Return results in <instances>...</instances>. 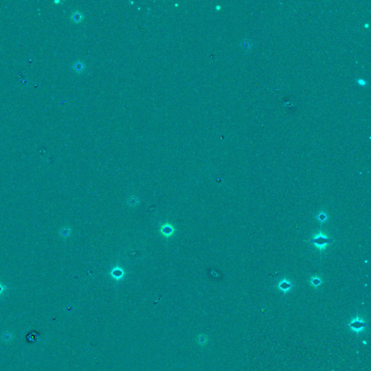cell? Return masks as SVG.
<instances>
[{
	"mask_svg": "<svg viewBox=\"0 0 371 371\" xmlns=\"http://www.w3.org/2000/svg\"><path fill=\"white\" fill-rule=\"evenodd\" d=\"M367 326V323H365L363 319H362L360 317L357 316L356 318H353L349 323V326L351 328V330L353 332L356 333L357 334L360 333L363 331L365 328Z\"/></svg>",
	"mask_w": 371,
	"mask_h": 371,
	"instance_id": "1",
	"label": "cell"
},
{
	"mask_svg": "<svg viewBox=\"0 0 371 371\" xmlns=\"http://www.w3.org/2000/svg\"><path fill=\"white\" fill-rule=\"evenodd\" d=\"M312 284H313L314 286H317L321 284V281H320V280L318 279V278H314V279L312 280Z\"/></svg>",
	"mask_w": 371,
	"mask_h": 371,
	"instance_id": "4",
	"label": "cell"
},
{
	"mask_svg": "<svg viewBox=\"0 0 371 371\" xmlns=\"http://www.w3.org/2000/svg\"><path fill=\"white\" fill-rule=\"evenodd\" d=\"M279 288L283 291V292H286L291 288V284L288 283L287 281H283L279 285Z\"/></svg>",
	"mask_w": 371,
	"mask_h": 371,
	"instance_id": "3",
	"label": "cell"
},
{
	"mask_svg": "<svg viewBox=\"0 0 371 371\" xmlns=\"http://www.w3.org/2000/svg\"><path fill=\"white\" fill-rule=\"evenodd\" d=\"M312 242L316 244L317 247L320 248V249H323L326 244H328V243L333 242V240L330 239V238H327L325 236L320 233L315 238L312 239Z\"/></svg>",
	"mask_w": 371,
	"mask_h": 371,
	"instance_id": "2",
	"label": "cell"
},
{
	"mask_svg": "<svg viewBox=\"0 0 371 371\" xmlns=\"http://www.w3.org/2000/svg\"><path fill=\"white\" fill-rule=\"evenodd\" d=\"M325 218H326V216H325L324 214H321V215H320V219L323 220H323H325Z\"/></svg>",
	"mask_w": 371,
	"mask_h": 371,
	"instance_id": "6",
	"label": "cell"
},
{
	"mask_svg": "<svg viewBox=\"0 0 371 371\" xmlns=\"http://www.w3.org/2000/svg\"><path fill=\"white\" fill-rule=\"evenodd\" d=\"M358 83H359V84H360V85H361V86H365V84H366V82H365V81L364 80H361V79L359 80V81H358Z\"/></svg>",
	"mask_w": 371,
	"mask_h": 371,
	"instance_id": "5",
	"label": "cell"
}]
</instances>
